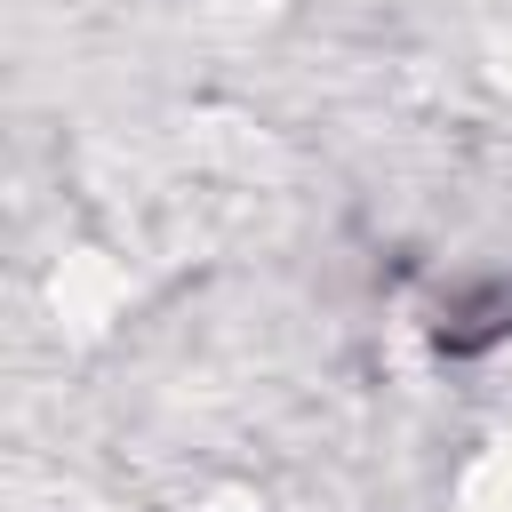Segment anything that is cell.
I'll return each instance as SVG.
<instances>
[{
  "mask_svg": "<svg viewBox=\"0 0 512 512\" xmlns=\"http://www.w3.org/2000/svg\"><path fill=\"white\" fill-rule=\"evenodd\" d=\"M496 336H512V296H472V304H456V320H440L448 352H480Z\"/></svg>",
  "mask_w": 512,
  "mask_h": 512,
  "instance_id": "6da1fadb",
  "label": "cell"
}]
</instances>
